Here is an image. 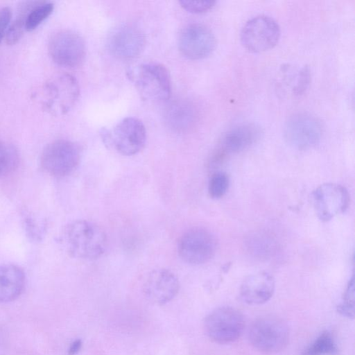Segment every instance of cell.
<instances>
[{
	"mask_svg": "<svg viewBox=\"0 0 355 355\" xmlns=\"http://www.w3.org/2000/svg\"><path fill=\"white\" fill-rule=\"evenodd\" d=\"M62 243L73 257L94 260L101 257L107 246L105 232L96 223L86 220H76L64 229Z\"/></svg>",
	"mask_w": 355,
	"mask_h": 355,
	"instance_id": "obj_1",
	"label": "cell"
},
{
	"mask_svg": "<svg viewBox=\"0 0 355 355\" xmlns=\"http://www.w3.org/2000/svg\"><path fill=\"white\" fill-rule=\"evenodd\" d=\"M129 78L141 97L151 102L168 100L171 94V80L168 69L162 64H141L128 72Z\"/></svg>",
	"mask_w": 355,
	"mask_h": 355,
	"instance_id": "obj_2",
	"label": "cell"
},
{
	"mask_svg": "<svg viewBox=\"0 0 355 355\" xmlns=\"http://www.w3.org/2000/svg\"><path fill=\"white\" fill-rule=\"evenodd\" d=\"M101 135L109 148L125 156L134 155L141 151L146 140L144 123L135 117L123 119L112 130L102 129Z\"/></svg>",
	"mask_w": 355,
	"mask_h": 355,
	"instance_id": "obj_3",
	"label": "cell"
},
{
	"mask_svg": "<svg viewBox=\"0 0 355 355\" xmlns=\"http://www.w3.org/2000/svg\"><path fill=\"white\" fill-rule=\"evenodd\" d=\"M251 345L264 354H275L284 349L288 343L289 330L282 319L263 316L257 319L249 331Z\"/></svg>",
	"mask_w": 355,
	"mask_h": 355,
	"instance_id": "obj_4",
	"label": "cell"
},
{
	"mask_svg": "<svg viewBox=\"0 0 355 355\" xmlns=\"http://www.w3.org/2000/svg\"><path fill=\"white\" fill-rule=\"evenodd\" d=\"M204 330L214 342L228 344L238 340L245 327L243 314L230 306H223L210 313L204 320Z\"/></svg>",
	"mask_w": 355,
	"mask_h": 355,
	"instance_id": "obj_5",
	"label": "cell"
},
{
	"mask_svg": "<svg viewBox=\"0 0 355 355\" xmlns=\"http://www.w3.org/2000/svg\"><path fill=\"white\" fill-rule=\"evenodd\" d=\"M80 159L79 146L70 140L57 139L47 144L40 157L42 168L54 177L69 175Z\"/></svg>",
	"mask_w": 355,
	"mask_h": 355,
	"instance_id": "obj_6",
	"label": "cell"
},
{
	"mask_svg": "<svg viewBox=\"0 0 355 355\" xmlns=\"http://www.w3.org/2000/svg\"><path fill=\"white\" fill-rule=\"evenodd\" d=\"M217 241L205 228L195 227L184 232L178 241L180 257L191 265L208 262L216 254Z\"/></svg>",
	"mask_w": 355,
	"mask_h": 355,
	"instance_id": "obj_7",
	"label": "cell"
},
{
	"mask_svg": "<svg viewBox=\"0 0 355 355\" xmlns=\"http://www.w3.org/2000/svg\"><path fill=\"white\" fill-rule=\"evenodd\" d=\"M280 37V27L271 17L259 15L248 19L242 27L241 41L248 51L263 52L274 47Z\"/></svg>",
	"mask_w": 355,
	"mask_h": 355,
	"instance_id": "obj_8",
	"label": "cell"
},
{
	"mask_svg": "<svg viewBox=\"0 0 355 355\" xmlns=\"http://www.w3.org/2000/svg\"><path fill=\"white\" fill-rule=\"evenodd\" d=\"M48 49L53 60L66 67L80 65L86 54L83 38L69 29L58 30L52 33L49 39Z\"/></svg>",
	"mask_w": 355,
	"mask_h": 355,
	"instance_id": "obj_9",
	"label": "cell"
},
{
	"mask_svg": "<svg viewBox=\"0 0 355 355\" xmlns=\"http://www.w3.org/2000/svg\"><path fill=\"white\" fill-rule=\"evenodd\" d=\"M79 94L80 87L76 78L63 73L44 85L43 105L53 113L64 114L76 104Z\"/></svg>",
	"mask_w": 355,
	"mask_h": 355,
	"instance_id": "obj_10",
	"label": "cell"
},
{
	"mask_svg": "<svg viewBox=\"0 0 355 355\" xmlns=\"http://www.w3.org/2000/svg\"><path fill=\"white\" fill-rule=\"evenodd\" d=\"M284 137L293 147L299 150L309 149L319 143L322 126L315 116L307 113H295L286 121Z\"/></svg>",
	"mask_w": 355,
	"mask_h": 355,
	"instance_id": "obj_11",
	"label": "cell"
},
{
	"mask_svg": "<svg viewBox=\"0 0 355 355\" xmlns=\"http://www.w3.org/2000/svg\"><path fill=\"white\" fill-rule=\"evenodd\" d=\"M107 47L115 58L128 60L139 56L146 44L143 31L132 24H122L114 27L108 34Z\"/></svg>",
	"mask_w": 355,
	"mask_h": 355,
	"instance_id": "obj_12",
	"label": "cell"
},
{
	"mask_svg": "<svg viewBox=\"0 0 355 355\" xmlns=\"http://www.w3.org/2000/svg\"><path fill=\"white\" fill-rule=\"evenodd\" d=\"M180 53L190 60L202 59L209 55L216 44L215 35L207 26L193 23L180 32L178 40Z\"/></svg>",
	"mask_w": 355,
	"mask_h": 355,
	"instance_id": "obj_13",
	"label": "cell"
},
{
	"mask_svg": "<svg viewBox=\"0 0 355 355\" xmlns=\"http://www.w3.org/2000/svg\"><path fill=\"white\" fill-rule=\"evenodd\" d=\"M313 198L316 214L322 221H328L344 212L349 202L347 189L335 183L320 185L313 191Z\"/></svg>",
	"mask_w": 355,
	"mask_h": 355,
	"instance_id": "obj_14",
	"label": "cell"
},
{
	"mask_svg": "<svg viewBox=\"0 0 355 355\" xmlns=\"http://www.w3.org/2000/svg\"><path fill=\"white\" fill-rule=\"evenodd\" d=\"M180 283L177 276L166 268L150 271L146 277L142 291L144 297L155 304H164L178 294Z\"/></svg>",
	"mask_w": 355,
	"mask_h": 355,
	"instance_id": "obj_15",
	"label": "cell"
},
{
	"mask_svg": "<svg viewBox=\"0 0 355 355\" xmlns=\"http://www.w3.org/2000/svg\"><path fill=\"white\" fill-rule=\"evenodd\" d=\"M273 277L267 272H259L246 277L240 288V295L246 304H262L268 301L275 291Z\"/></svg>",
	"mask_w": 355,
	"mask_h": 355,
	"instance_id": "obj_16",
	"label": "cell"
},
{
	"mask_svg": "<svg viewBox=\"0 0 355 355\" xmlns=\"http://www.w3.org/2000/svg\"><path fill=\"white\" fill-rule=\"evenodd\" d=\"M260 127L254 123L235 126L224 133L217 149L228 156L239 153L254 144L260 137Z\"/></svg>",
	"mask_w": 355,
	"mask_h": 355,
	"instance_id": "obj_17",
	"label": "cell"
},
{
	"mask_svg": "<svg viewBox=\"0 0 355 355\" xmlns=\"http://www.w3.org/2000/svg\"><path fill=\"white\" fill-rule=\"evenodd\" d=\"M25 283V273L19 266L12 263L0 264V304L18 298Z\"/></svg>",
	"mask_w": 355,
	"mask_h": 355,
	"instance_id": "obj_18",
	"label": "cell"
},
{
	"mask_svg": "<svg viewBox=\"0 0 355 355\" xmlns=\"http://www.w3.org/2000/svg\"><path fill=\"white\" fill-rule=\"evenodd\" d=\"M196 118V109L185 101L173 103L168 110V122L173 129L178 131H185L191 128Z\"/></svg>",
	"mask_w": 355,
	"mask_h": 355,
	"instance_id": "obj_19",
	"label": "cell"
},
{
	"mask_svg": "<svg viewBox=\"0 0 355 355\" xmlns=\"http://www.w3.org/2000/svg\"><path fill=\"white\" fill-rule=\"evenodd\" d=\"M246 241L250 252L257 257H268L277 248V243L274 237L264 232H257L250 234Z\"/></svg>",
	"mask_w": 355,
	"mask_h": 355,
	"instance_id": "obj_20",
	"label": "cell"
},
{
	"mask_svg": "<svg viewBox=\"0 0 355 355\" xmlns=\"http://www.w3.org/2000/svg\"><path fill=\"white\" fill-rule=\"evenodd\" d=\"M39 2V1H25L20 6L18 15L10 24L5 35V40L8 44H14L21 37L24 30H26L25 24L27 15Z\"/></svg>",
	"mask_w": 355,
	"mask_h": 355,
	"instance_id": "obj_21",
	"label": "cell"
},
{
	"mask_svg": "<svg viewBox=\"0 0 355 355\" xmlns=\"http://www.w3.org/2000/svg\"><path fill=\"white\" fill-rule=\"evenodd\" d=\"M338 348L330 332L325 331L308 347L302 355H336Z\"/></svg>",
	"mask_w": 355,
	"mask_h": 355,
	"instance_id": "obj_22",
	"label": "cell"
},
{
	"mask_svg": "<svg viewBox=\"0 0 355 355\" xmlns=\"http://www.w3.org/2000/svg\"><path fill=\"white\" fill-rule=\"evenodd\" d=\"M19 162V155L12 145L0 141V177L9 174L15 169Z\"/></svg>",
	"mask_w": 355,
	"mask_h": 355,
	"instance_id": "obj_23",
	"label": "cell"
},
{
	"mask_svg": "<svg viewBox=\"0 0 355 355\" xmlns=\"http://www.w3.org/2000/svg\"><path fill=\"white\" fill-rule=\"evenodd\" d=\"M53 9L54 4L52 2L40 1L27 15L26 30L35 29L52 13Z\"/></svg>",
	"mask_w": 355,
	"mask_h": 355,
	"instance_id": "obj_24",
	"label": "cell"
},
{
	"mask_svg": "<svg viewBox=\"0 0 355 355\" xmlns=\"http://www.w3.org/2000/svg\"><path fill=\"white\" fill-rule=\"evenodd\" d=\"M230 180L228 175L223 172L213 174L208 184V192L212 198H222L228 189Z\"/></svg>",
	"mask_w": 355,
	"mask_h": 355,
	"instance_id": "obj_25",
	"label": "cell"
},
{
	"mask_svg": "<svg viewBox=\"0 0 355 355\" xmlns=\"http://www.w3.org/2000/svg\"><path fill=\"white\" fill-rule=\"evenodd\" d=\"M354 284L352 278L346 288L343 302L338 306V311L349 318H354Z\"/></svg>",
	"mask_w": 355,
	"mask_h": 355,
	"instance_id": "obj_26",
	"label": "cell"
},
{
	"mask_svg": "<svg viewBox=\"0 0 355 355\" xmlns=\"http://www.w3.org/2000/svg\"><path fill=\"white\" fill-rule=\"evenodd\" d=\"M179 3L188 12L193 13H202L210 10L216 3V1L212 0H182L179 1Z\"/></svg>",
	"mask_w": 355,
	"mask_h": 355,
	"instance_id": "obj_27",
	"label": "cell"
},
{
	"mask_svg": "<svg viewBox=\"0 0 355 355\" xmlns=\"http://www.w3.org/2000/svg\"><path fill=\"white\" fill-rule=\"evenodd\" d=\"M310 82V71L307 66L303 67L299 71L296 83L293 91L295 94L303 93L307 88Z\"/></svg>",
	"mask_w": 355,
	"mask_h": 355,
	"instance_id": "obj_28",
	"label": "cell"
},
{
	"mask_svg": "<svg viewBox=\"0 0 355 355\" xmlns=\"http://www.w3.org/2000/svg\"><path fill=\"white\" fill-rule=\"evenodd\" d=\"M12 17V10L8 6L0 8V42L5 37L6 31L10 25Z\"/></svg>",
	"mask_w": 355,
	"mask_h": 355,
	"instance_id": "obj_29",
	"label": "cell"
},
{
	"mask_svg": "<svg viewBox=\"0 0 355 355\" xmlns=\"http://www.w3.org/2000/svg\"><path fill=\"white\" fill-rule=\"evenodd\" d=\"M82 341L80 339L73 340L68 349V355H76L82 347Z\"/></svg>",
	"mask_w": 355,
	"mask_h": 355,
	"instance_id": "obj_30",
	"label": "cell"
}]
</instances>
